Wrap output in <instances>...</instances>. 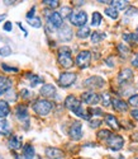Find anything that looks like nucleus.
I'll return each mask as SVG.
<instances>
[{"instance_id":"nucleus-1","label":"nucleus","mask_w":138,"mask_h":159,"mask_svg":"<svg viewBox=\"0 0 138 159\" xmlns=\"http://www.w3.org/2000/svg\"><path fill=\"white\" fill-rule=\"evenodd\" d=\"M58 62L65 69L71 68V66L74 65V60H72V56H71L70 47L63 46V47H61L58 50Z\"/></svg>"},{"instance_id":"nucleus-2","label":"nucleus","mask_w":138,"mask_h":159,"mask_svg":"<svg viewBox=\"0 0 138 159\" xmlns=\"http://www.w3.org/2000/svg\"><path fill=\"white\" fill-rule=\"evenodd\" d=\"M53 107V104L48 99H38L33 104V110L39 116H47Z\"/></svg>"},{"instance_id":"nucleus-3","label":"nucleus","mask_w":138,"mask_h":159,"mask_svg":"<svg viewBox=\"0 0 138 159\" xmlns=\"http://www.w3.org/2000/svg\"><path fill=\"white\" fill-rule=\"evenodd\" d=\"M106 144H108V148L109 149H112L114 152H118L123 148V145H124V139L120 136V135H110L106 140Z\"/></svg>"},{"instance_id":"nucleus-4","label":"nucleus","mask_w":138,"mask_h":159,"mask_svg":"<svg viewBox=\"0 0 138 159\" xmlns=\"http://www.w3.org/2000/svg\"><path fill=\"white\" fill-rule=\"evenodd\" d=\"M70 22L72 25H76V27H84L85 23L88 22V14L85 11H76L72 13L70 16Z\"/></svg>"},{"instance_id":"nucleus-5","label":"nucleus","mask_w":138,"mask_h":159,"mask_svg":"<svg viewBox=\"0 0 138 159\" xmlns=\"http://www.w3.org/2000/svg\"><path fill=\"white\" fill-rule=\"evenodd\" d=\"M47 22L52 28H62L63 27V18L58 11H52L50 14H47Z\"/></svg>"},{"instance_id":"nucleus-6","label":"nucleus","mask_w":138,"mask_h":159,"mask_svg":"<svg viewBox=\"0 0 138 159\" xmlns=\"http://www.w3.org/2000/svg\"><path fill=\"white\" fill-rule=\"evenodd\" d=\"M76 82V74L75 73H62L58 78V83L62 88H68V87H71L74 83Z\"/></svg>"},{"instance_id":"nucleus-7","label":"nucleus","mask_w":138,"mask_h":159,"mask_svg":"<svg viewBox=\"0 0 138 159\" xmlns=\"http://www.w3.org/2000/svg\"><path fill=\"white\" fill-rule=\"evenodd\" d=\"M91 60V52L90 51H81L76 57V65L80 69H85L90 65Z\"/></svg>"},{"instance_id":"nucleus-8","label":"nucleus","mask_w":138,"mask_h":159,"mask_svg":"<svg viewBox=\"0 0 138 159\" xmlns=\"http://www.w3.org/2000/svg\"><path fill=\"white\" fill-rule=\"evenodd\" d=\"M105 84V80L100 76H90L84 82V87L86 88H90V89H99V88H103Z\"/></svg>"},{"instance_id":"nucleus-9","label":"nucleus","mask_w":138,"mask_h":159,"mask_svg":"<svg viewBox=\"0 0 138 159\" xmlns=\"http://www.w3.org/2000/svg\"><path fill=\"white\" fill-rule=\"evenodd\" d=\"M15 115H17V118L20 121V122H24L25 124V129H28V125H29V113H28V110L24 104H19L17 110H15Z\"/></svg>"},{"instance_id":"nucleus-10","label":"nucleus","mask_w":138,"mask_h":159,"mask_svg":"<svg viewBox=\"0 0 138 159\" xmlns=\"http://www.w3.org/2000/svg\"><path fill=\"white\" fill-rule=\"evenodd\" d=\"M68 135L72 140H80L82 138V125L81 122L76 121L70 126V130H68Z\"/></svg>"},{"instance_id":"nucleus-11","label":"nucleus","mask_w":138,"mask_h":159,"mask_svg":"<svg viewBox=\"0 0 138 159\" xmlns=\"http://www.w3.org/2000/svg\"><path fill=\"white\" fill-rule=\"evenodd\" d=\"M81 99L86 104H98L100 101V97H99V94H96L95 92L90 90V92H84V93L81 94Z\"/></svg>"},{"instance_id":"nucleus-12","label":"nucleus","mask_w":138,"mask_h":159,"mask_svg":"<svg viewBox=\"0 0 138 159\" xmlns=\"http://www.w3.org/2000/svg\"><path fill=\"white\" fill-rule=\"evenodd\" d=\"M133 79V71L131 69H123L119 75H118V82L123 85V84H126L128 82H131Z\"/></svg>"},{"instance_id":"nucleus-13","label":"nucleus","mask_w":138,"mask_h":159,"mask_svg":"<svg viewBox=\"0 0 138 159\" xmlns=\"http://www.w3.org/2000/svg\"><path fill=\"white\" fill-rule=\"evenodd\" d=\"M72 30L70 27H67V25H63V27L58 31V37L61 41H65V42H68V41H71V38H72Z\"/></svg>"},{"instance_id":"nucleus-14","label":"nucleus","mask_w":138,"mask_h":159,"mask_svg":"<svg viewBox=\"0 0 138 159\" xmlns=\"http://www.w3.org/2000/svg\"><path fill=\"white\" fill-rule=\"evenodd\" d=\"M46 155L50 158V159H63L65 157V153L57 148H52V147H48L46 149Z\"/></svg>"},{"instance_id":"nucleus-15","label":"nucleus","mask_w":138,"mask_h":159,"mask_svg":"<svg viewBox=\"0 0 138 159\" xmlns=\"http://www.w3.org/2000/svg\"><path fill=\"white\" fill-rule=\"evenodd\" d=\"M39 93L43 97H53L56 94V88H54L53 84H45L42 88H41Z\"/></svg>"},{"instance_id":"nucleus-16","label":"nucleus","mask_w":138,"mask_h":159,"mask_svg":"<svg viewBox=\"0 0 138 159\" xmlns=\"http://www.w3.org/2000/svg\"><path fill=\"white\" fill-rule=\"evenodd\" d=\"M11 88V80L9 78L5 76H0V96L6 93L8 90H10Z\"/></svg>"},{"instance_id":"nucleus-17","label":"nucleus","mask_w":138,"mask_h":159,"mask_svg":"<svg viewBox=\"0 0 138 159\" xmlns=\"http://www.w3.org/2000/svg\"><path fill=\"white\" fill-rule=\"evenodd\" d=\"M112 104H113L114 110H115V111H119V112H126V111L128 110V104L124 102V101L119 99V98L113 99V101H112Z\"/></svg>"},{"instance_id":"nucleus-18","label":"nucleus","mask_w":138,"mask_h":159,"mask_svg":"<svg viewBox=\"0 0 138 159\" xmlns=\"http://www.w3.org/2000/svg\"><path fill=\"white\" fill-rule=\"evenodd\" d=\"M10 113V107L6 101H0V120H4Z\"/></svg>"},{"instance_id":"nucleus-19","label":"nucleus","mask_w":138,"mask_h":159,"mask_svg":"<svg viewBox=\"0 0 138 159\" xmlns=\"http://www.w3.org/2000/svg\"><path fill=\"white\" fill-rule=\"evenodd\" d=\"M34 148L31 144H25L23 147V158L24 159H33L34 158Z\"/></svg>"},{"instance_id":"nucleus-20","label":"nucleus","mask_w":138,"mask_h":159,"mask_svg":"<svg viewBox=\"0 0 138 159\" xmlns=\"http://www.w3.org/2000/svg\"><path fill=\"white\" fill-rule=\"evenodd\" d=\"M105 122H106L110 127H112V129H114V130H119V129H120L119 122H118V120H117V117L113 116V115H106V116H105Z\"/></svg>"},{"instance_id":"nucleus-21","label":"nucleus","mask_w":138,"mask_h":159,"mask_svg":"<svg viewBox=\"0 0 138 159\" xmlns=\"http://www.w3.org/2000/svg\"><path fill=\"white\" fill-rule=\"evenodd\" d=\"M0 134L4 136H9L11 134V127L9 122L5 120H0Z\"/></svg>"},{"instance_id":"nucleus-22","label":"nucleus","mask_w":138,"mask_h":159,"mask_svg":"<svg viewBox=\"0 0 138 159\" xmlns=\"http://www.w3.org/2000/svg\"><path fill=\"white\" fill-rule=\"evenodd\" d=\"M9 148L13 150H18L22 148V140L19 136H11L9 140Z\"/></svg>"},{"instance_id":"nucleus-23","label":"nucleus","mask_w":138,"mask_h":159,"mask_svg":"<svg viewBox=\"0 0 138 159\" xmlns=\"http://www.w3.org/2000/svg\"><path fill=\"white\" fill-rule=\"evenodd\" d=\"M128 3L129 2H126V0H115V2H110V5H112L114 9L117 10H122V9H126L128 7Z\"/></svg>"},{"instance_id":"nucleus-24","label":"nucleus","mask_w":138,"mask_h":159,"mask_svg":"<svg viewBox=\"0 0 138 159\" xmlns=\"http://www.w3.org/2000/svg\"><path fill=\"white\" fill-rule=\"evenodd\" d=\"M27 78H28L29 79V80H31V87H36L37 84H39V83H42L43 82V79L42 78H41V76H38V75H34V74H27Z\"/></svg>"},{"instance_id":"nucleus-25","label":"nucleus","mask_w":138,"mask_h":159,"mask_svg":"<svg viewBox=\"0 0 138 159\" xmlns=\"http://www.w3.org/2000/svg\"><path fill=\"white\" fill-rule=\"evenodd\" d=\"M90 28L89 27H86V25H84V27H81L79 31H77V37L79 38H82V39H85V38H88L89 36H90Z\"/></svg>"},{"instance_id":"nucleus-26","label":"nucleus","mask_w":138,"mask_h":159,"mask_svg":"<svg viewBox=\"0 0 138 159\" xmlns=\"http://www.w3.org/2000/svg\"><path fill=\"white\" fill-rule=\"evenodd\" d=\"M77 102H79V99H77L75 96H68V97L65 99V106H66L68 110H71Z\"/></svg>"},{"instance_id":"nucleus-27","label":"nucleus","mask_w":138,"mask_h":159,"mask_svg":"<svg viewBox=\"0 0 138 159\" xmlns=\"http://www.w3.org/2000/svg\"><path fill=\"white\" fill-rule=\"evenodd\" d=\"M104 37H105V34H103L101 32H93L91 33V42L93 43H99Z\"/></svg>"},{"instance_id":"nucleus-28","label":"nucleus","mask_w":138,"mask_h":159,"mask_svg":"<svg viewBox=\"0 0 138 159\" xmlns=\"http://www.w3.org/2000/svg\"><path fill=\"white\" fill-rule=\"evenodd\" d=\"M105 14H106L108 17H110L112 19H117V18H118V10L114 9L113 7H109V8L105 9Z\"/></svg>"},{"instance_id":"nucleus-29","label":"nucleus","mask_w":138,"mask_h":159,"mask_svg":"<svg viewBox=\"0 0 138 159\" xmlns=\"http://www.w3.org/2000/svg\"><path fill=\"white\" fill-rule=\"evenodd\" d=\"M101 23V14L99 11H95V13H93V18H91V24L93 25H99Z\"/></svg>"},{"instance_id":"nucleus-30","label":"nucleus","mask_w":138,"mask_h":159,"mask_svg":"<svg viewBox=\"0 0 138 159\" xmlns=\"http://www.w3.org/2000/svg\"><path fill=\"white\" fill-rule=\"evenodd\" d=\"M117 48H118L119 54H120L122 56H127V55L129 54V47L126 46V43H119V45L117 46Z\"/></svg>"},{"instance_id":"nucleus-31","label":"nucleus","mask_w":138,"mask_h":159,"mask_svg":"<svg viewBox=\"0 0 138 159\" xmlns=\"http://www.w3.org/2000/svg\"><path fill=\"white\" fill-rule=\"evenodd\" d=\"M112 135V132H110L109 130H100L98 132V139L100 140H108V138Z\"/></svg>"},{"instance_id":"nucleus-32","label":"nucleus","mask_w":138,"mask_h":159,"mask_svg":"<svg viewBox=\"0 0 138 159\" xmlns=\"http://www.w3.org/2000/svg\"><path fill=\"white\" fill-rule=\"evenodd\" d=\"M28 22H29V25H32V27H34V28H41L42 27V22H41V19L37 18V17H34L32 19H28Z\"/></svg>"},{"instance_id":"nucleus-33","label":"nucleus","mask_w":138,"mask_h":159,"mask_svg":"<svg viewBox=\"0 0 138 159\" xmlns=\"http://www.w3.org/2000/svg\"><path fill=\"white\" fill-rule=\"evenodd\" d=\"M60 14H61L62 18H66V17L70 18V16L72 14V9H71L70 7H63V8L61 9V11H60Z\"/></svg>"},{"instance_id":"nucleus-34","label":"nucleus","mask_w":138,"mask_h":159,"mask_svg":"<svg viewBox=\"0 0 138 159\" xmlns=\"http://www.w3.org/2000/svg\"><path fill=\"white\" fill-rule=\"evenodd\" d=\"M11 54V48L9 46H3L2 48H0V56H3V57H6Z\"/></svg>"},{"instance_id":"nucleus-35","label":"nucleus","mask_w":138,"mask_h":159,"mask_svg":"<svg viewBox=\"0 0 138 159\" xmlns=\"http://www.w3.org/2000/svg\"><path fill=\"white\" fill-rule=\"evenodd\" d=\"M45 5H48L50 8H57L60 5V2L58 0H43L42 2Z\"/></svg>"},{"instance_id":"nucleus-36","label":"nucleus","mask_w":138,"mask_h":159,"mask_svg":"<svg viewBox=\"0 0 138 159\" xmlns=\"http://www.w3.org/2000/svg\"><path fill=\"white\" fill-rule=\"evenodd\" d=\"M128 103H129L131 106H133V107H138V94H134V96L129 97Z\"/></svg>"},{"instance_id":"nucleus-37","label":"nucleus","mask_w":138,"mask_h":159,"mask_svg":"<svg viewBox=\"0 0 138 159\" xmlns=\"http://www.w3.org/2000/svg\"><path fill=\"white\" fill-rule=\"evenodd\" d=\"M101 99H103L104 106H109L110 103H112V99H110V96H109L108 93H104V94L101 96Z\"/></svg>"},{"instance_id":"nucleus-38","label":"nucleus","mask_w":138,"mask_h":159,"mask_svg":"<svg viewBox=\"0 0 138 159\" xmlns=\"http://www.w3.org/2000/svg\"><path fill=\"white\" fill-rule=\"evenodd\" d=\"M6 98H8V101L14 102V101L17 99V96H15V93H14L13 90H8V92H6Z\"/></svg>"},{"instance_id":"nucleus-39","label":"nucleus","mask_w":138,"mask_h":159,"mask_svg":"<svg viewBox=\"0 0 138 159\" xmlns=\"http://www.w3.org/2000/svg\"><path fill=\"white\" fill-rule=\"evenodd\" d=\"M136 14H138V9L137 8L131 7V8H128L126 10V16H136Z\"/></svg>"},{"instance_id":"nucleus-40","label":"nucleus","mask_w":138,"mask_h":159,"mask_svg":"<svg viewBox=\"0 0 138 159\" xmlns=\"http://www.w3.org/2000/svg\"><path fill=\"white\" fill-rule=\"evenodd\" d=\"M2 69L5 70V71H14V73H18V68H11V66H8L6 64H3V65H2Z\"/></svg>"},{"instance_id":"nucleus-41","label":"nucleus","mask_w":138,"mask_h":159,"mask_svg":"<svg viewBox=\"0 0 138 159\" xmlns=\"http://www.w3.org/2000/svg\"><path fill=\"white\" fill-rule=\"evenodd\" d=\"M3 30L6 31V32H11V30H13V23H11V22H5Z\"/></svg>"},{"instance_id":"nucleus-42","label":"nucleus","mask_w":138,"mask_h":159,"mask_svg":"<svg viewBox=\"0 0 138 159\" xmlns=\"http://www.w3.org/2000/svg\"><path fill=\"white\" fill-rule=\"evenodd\" d=\"M100 124H101L100 120H93V121H90V127L91 129H96V127H99Z\"/></svg>"},{"instance_id":"nucleus-43","label":"nucleus","mask_w":138,"mask_h":159,"mask_svg":"<svg viewBox=\"0 0 138 159\" xmlns=\"http://www.w3.org/2000/svg\"><path fill=\"white\" fill-rule=\"evenodd\" d=\"M89 112L90 113H93V115H96V116H100V115H103V111L100 110V108H91V110H89Z\"/></svg>"},{"instance_id":"nucleus-44","label":"nucleus","mask_w":138,"mask_h":159,"mask_svg":"<svg viewBox=\"0 0 138 159\" xmlns=\"http://www.w3.org/2000/svg\"><path fill=\"white\" fill-rule=\"evenodd\" d=\"M20 94H22V97H23V98H29V97H31L29 90H27V89H22Z\"/></svg>"},{"instance_id":"nucleus-45","label":"nucleus","mask_w":138,"mask_h":159,"mask_svg":"<svg viewBox=\"0 0 138 159\" xmlns=\"http://www.w3.org/2000/svg\"><path fill=\"white\" fill-rule=\"evenodd\" d=\"M34 11H36V7H33V8L29 10V13L27 14V19H32V18H34Z\"/></svg>"},{"instance_id":"nucleus-46","label":"nucleus","mask_w":138,"mask_h":159,"mask_svg":"<svg viewBox=\"0 0 138 159\" xmlns=\"http://www.w3.org/2000/svg\"><path fill=\"white\" fill-rule=\"evenodd\" d=\"M105 62H106V65L109 66V68H113V66H114V60H113V57H108V59L105 60Z\"/></svg>"},{"instance_id":"nucleus-47","label":"nucleus","mask_w":138,"mask_h":159,"mask_svg":"<svg viewBox=\"0 0 138 159\" xmlns=\"http://www.w3.org/2000/svg\"><path fill=\"white\" fill-rule=\"evenodd\" d=\"M132 65L134 66V68H137V69H138V54L133 57V60H132Z\"/></svg>"},{"instance_id":"nucleus-48","label":"nucleus","mask_w":138,"mask_h":159,"mask_svg":"<svg viewBox=\"0 0 138 159\" xmlns=\"http://www.w3.org/2000/svg\"><path fill=\"white\" fill-rule=\"evenodd\" d=\"M131 115H132V117L134 118V120L138 121V110H133V111L131 112Z\"/></svg>"},{"instance_id":"nucleus-49","label":"nucleus","mask_w":138,"mask_h":159,"mask_svg":"<svg viewBox=\"0 0 138 159\" xmlns=\"http://www.w3.org/2000/svg\"><path fill=\"white\" fill-rule=\"evenodd\" d=\"M132 41H136V42H138V32H136V33H132Z\"/></svg>"},{"instance_id":"nucleus-50","label":"nucleus","mask_w":138,"mask_h":159,"mask_svg":"<svg viewBox=\"0 0 138 159\" xmlns=\"http://www.w3.org/2000/svg\"><path fill=\"white\" fill-rule=\"evenodd\" d=\"M5 18H6V14H0V22L4 20Z\"/></svg>"},{"instance_id":"nucleus-51","label":"nucleus","mask_w":138,"mask_h":159,"mask_svg":"<svg viewBox=\"0 0 138 159\" xmlns=\"http://www.w3.org/2000/svg\"><path fill=\"white\" fill-rule=\"evenodd\" d=\"M136 159H138V158H136Z\"/></svg>"}]
</instances>
